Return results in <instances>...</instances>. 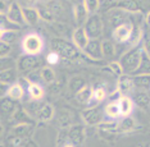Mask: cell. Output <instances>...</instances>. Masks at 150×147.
<instances>
[{"mask_svg":"<svg viewBox=\"0 0 150 147\" xmlns=\"http://www.w3.org/2000/svg\"><path fill=\"white\" fill-rule=\"evenodd\" d=\"M142 50L141 47L135 46L131 50L126 51L123 55L119 59V64H121L123 73L126 74H135L136 69L140 65V61H141V56H142Z\"/></svg>","mask_w":150,"mask_h":147,"instance_id":"cell-1","label":"cell"},{"mask_svg":"<svg viewBox=\"0 0 150 147\" xmlns=\"http://www.w3.org/2000/svg\"><path fill=\"white\" fill-rule=\"evenodd\" d=\"M50 46H52V50L57 51L60 56L69 60L76 59L78 56V51H80L74 46V44L68 42L64 39H53L52 42H50Z\"/></svg>","mask_w":150,"mask_h":147,"instance_id":"cell-2","label":"cell"},{"mask_svg":"<svg viewBox=\"0 0 150 147\" xmlns=\"http://www.w3.org/2000/svg\"><path fill=\"white\" fill-rule=\"evenodd\" d=\"M22 50L27 55H39L44 50V40L39 33H28L22 40Z\"/></svg>","mask_w":150,"mask_h":147,"instance_id":"cell-3","label":"cell"},{"mask_svg":"<svg viewBox=\"0 0 150 147\" xmlns=\"http://www.w3.org/2000/svg\"><path fill=\"white\" fill-rule=\"evenodd\" d=\"M83 27H85V30H86L87 36L90 37V40H94V39H99V37L101 36L104 25H103L101 18L98 14H90L87 20L85 22Z\"/></svg>","mask_w":150,"mask_h":147,"instance_id":"cell-4","label":"cell"},{"mask_svg":"<svg viewBox=\"0 0 150 147\" xmlns=\"http://www.w3.org/2000/svg\"><path fill=\"white\" fill-rule=\"evenodd\" d=\"M132 26L131 22H126L123 25H119L117 27L113 28V32H112V36H113V40L118 44H125L129 40V36L132 33Z\"/></svg>","mask_w":150,"mask_h":147,"instance_id":"cell-5","label":"cell"},{"mask_svg":"<svg viewBox=\"0 0 150 147\" xmlns=\"http://www.w3.org/2000/svg\"><path fill=\"white\" fill-rule=\"evenodd\" d=\"M108 10H109L107 13L108 22L112 27H117L119 25H123V23L128 22L129 15H131V13H127V12H125V10L118 9V8H112Z\"/></svg>","mask_w":150,"mask_h":147,"instance_id":"cell-6","label":"cell"},{"mask_svg":"<svg viewBox=\"0 0 150 147\" xmlns=\"http://www.w3.org/2000/svg\"><path fill=\"white\" fill-rule=\"evenodd\" d=\"M6 18L11 20L12 23L22 27L26 25L25 17H23V12H22V6L19 5V3H12L11 6H9L8 12H6Z\"/></svg>","mask_w":150,"mask_h":147,"instance_id":"cell-7","label":"cell"},{"mask_svg":"<svg viewBox=\"0 0 150 147\" xmlns=\"http://www.w3.org/2000/svg\"><path fill=\"white\" fill-rule=\"evenodd\" d=\"M85 137H86V131H85L83 125L76 124L68 129V139H69L72 147L81 146L85 141Z\"/></svg>","mask_w":150,"mask_h":147,"instance_id":"cell-8","label":"cell"},{"mask_svg":"<svg viewBox=\"0 0 150 147\" xmlns=\"http://www.w3.org/2000/svg\"><path fill=\"white\" fill-rule=\"evenodd\" d=\"M82 119L87 125H98L103 120V110L100 108H88L82 111Z\"/></svg>","mask_w":150,"mask_h":147,"instance_id":"cell-9","label":"cell"},{"mask_svg":"<svg viewBox=\"0 0 150 147\" xmlns=\"http://www.w3.org/2000/svg\"><path fill=\"white\" fill-rule=\"evenodd\" d=\"M39 65H40V59L37 58V55H27V54H25L22 58H19L18 64H17L18 70L23 72V73L36 69Z\"/></svg>","mask_w":150,"mask_h":147,"instance_id":"cell-10","label":"cell"},{"mask_svg":"<svg viewBox=\"0 0 150 147\" xmlns=\"http://www.w3.org/2000/svg\"><path fill=\"white\" fill-rule=\"evenodd\" d=\"M72 41H73L74 46H76L80 51H83L85 50V47H86V45L88 44V41H90V37L87 36L86 30H85L83 26L77 27V28L73 31V33H72Z\"/></svg>","mask_w":150,"mask_h":147,"instance_id":"cell-11","label":"cell"},{"mask_svg":"<svg viewBox=\"0 0 150 147\" xmlns=\"http://www.w3.org/2000/svg\"><path fill=\"white\" fill-rule=\"evenodd\" d=\"M117 90L121 92L123 96H128L129 94H132L135 90V83H134V79L131 77H128L127 74H122L119 76V79H118V84H117Z\"/></svg>","mask_w":150,"mask_h":147,"instance_id":"cell-12","label":"cell"},{"mask_svg":"<svg viewBox=\"0 0 150 147\" xmlns=\"http://www.w3.org/2000/svg\"><path fill=\"white\" fill-rule=\"evenodd\" d=\"M112 8L122 9L127 13H131V14L141 10V8H140V0H118L117 3H114Z\"/></svg>","mask_w":150,"mask_h":147,"instance_id":"cell-13","label":"cell"},{"mask_svg":"<svg viewBox=\"0 0 150 147\" xmlns=\"http://www.w3.org/2000/svg\"><path fill=\"white\" fill-rule=\"evenodd\" d=\"M83 53L87 56H90L91 59H98V60L101 59L103 58V54H101V42H99L98 39L90 40L86 47H85Z\"/></svg>","mask_w":150,"mask_h":147,"instance_id":"cell-14","label":"cell"},{"mask_svg":"<svg viewBox=\"0 0 150 147\" xmlns=\"http://www.w3.org/2000/svg\"><path fill=\"white\" fill-rule=\"evenodd\" d=\"M16 109H17V104L14 102V100H12L8 96L4 97L3 100H0V118L9 119Z\"/></svg>","mask_w":150,"mask_h":147,"instance_id":"cell-15","label":"cell"},{"mask_svg":"<svg viewBox=\"0 0 150 147\" xmlns=\"http://www.w3.org/2000/svg\"><path fill=\"white\" fill-rule=\"evenodd\" d=\"M36 118L39 119L40 122H49L52 120L54 118V115H55V111H54V108L52 104H42L41 106L36 110L35 113Z\"/></svg>","mask_w":150,"mask_h":147,"instance_id":"cell-16","label":"cell"},{"mask_svg":"<svg viewBox=\"0 0 150 147\" xmlns=\"http://www.w3.org/2000/svg\"><path fill=\"white\" fill-rule=\"evenodd\" d=\"M22 12H23L25 20H26V25L35 26L36 23L39 22V19L41 18L40 13H39V9L35 8V6H26V8H22Z\"/></svg>","mask_w":150,"mask_h":147,"instance_id":"cell-17","label":"cell"},{"mask_svg":"<svg viewBox=\"0 0 150 147\" xmlns=\"http://www.w3.org/2000/svg\"><path fill=\"white\" fill-rule=\"evenodd\" d=\"M32 132V124L28 122L17 123L14 127L12 128V136H18V137H28Z\"/></svg>","mask_w":150,"mask_h":147,"instance_id":"cell-18","label":"cell"},{"mask_svg":"<svg viewBox=\"0 0 150 147\" xmlns=\"http://www.w3.org/2000/svg\"><path fill=\"white\" fill-rule=\"evenodd\" d=\"M118 105H119V110H121L122 117H127V115H129L132 113V110H134V106H135L134 100L128 96H123V95L119 97Z\"/></svg>","mask_w":150,"mask_h":147,"instance_id":"cell-19","label":"cell"},{"mask_svg":"<svg viewBox=\"0 0 150 147\" xmlns=\"http://www.w3.org/2000/svg\"><path fill=\"white\" fill-rule=\"evenodd\" d=\"M73 15H74V20H76L78 27H80V26H82L83 22H86L90 14L87 13V10L85 9L82 1H81L73 6Z\"/></svg>","mask_w":150,"mask_h":147,"instance_id":"cell-20","label":"cell"},{"mask_svg":"<svg viewBox=\"0 0 150 147\" xmlns=\"http://www.w3.org/2000/svg\"><path fill=\"white\" fill-rule=\"evenodd\" d=\"M104 111H105L104 114L107 115L109 119H112V120H118V119L122 117V115H121V110H119L118 101H110L109 104H107Z\"/></svg>","mask_w":150,"mask_h":147,"instance_id":"cell-21","label":"cell"},{"mask_svg":"<svg viewBox=\"0 0 150 147\" xmlns=\"http://www.w3.org/2000/svg\"><path fill=\"white\" fill-rule=\"evenodd\" d=\"M27 92L31 100H42L44 97V88L36 82H30L28 81V87H27Z\"/></svg>","mask_w":150,"mask_h":147,"instance_id":"cell-22","label":"cell"},{"mask_svg":"<svg viewBox=\"0 0 150 147\" xmlns=\"http://www.w3.org/2000/svg\"><path fill=\"white\" fill-rule=\"evenodd\" d=\"M136 123H135V119L132 117H122V119L119 120V123L117 124V128H118V133H126V132H129L135 128Z\"/></svg>","mask_w":150,"mask_h":147,"instance_id":"cell-23","label":"cell"},{"mask_svg":"<svg viewBox=\"0 0 150 147\" xmlns=\"http://www.w3.org/2000/svg\"><path fill=\"white\" fill-rule=\"evenodd\" d=\"M23 95H25V90H23L22 84L21 83H12L8 88L6 96L11 97L12 100H14V101H18L23 97Z\"/></svg>","mask_w":150,"mask_h":147,"instance_id":"cell-24","label":"cell"},{"mask_svg":"<svg viewBox=\"0 0 150 147\" xmlns=\"http://www.w3.org/2000/svg\"><path fill=\"white\" fill-rule=\"evenodd\" d=\"M91 94H93V88L88 84H85L80 91L76 92V100L80 104H88L91 100Z\"/></svg>","mask_w":150,"mask_h":147,"instance_id":"cell-25","label":"cell"},{"mask_svg":"<svg viewBox=\"0 0 150 147\" xmlns=\"http://www.w3.org/2000/svg\"><path fill=\"white\" fill-rule=\"evenodd\" d=\"M16 78H17V70L13 67L4 70H0V82H3V83L12 84L16 82Z\"/></svg>","mask_w":150,"mask_h":147,"instance_id":"cell-26","label":"cell"},{"mask_svg":"<svg viewBox=\"0 0 150 147\" xmlns=\"http://www.w3.org/2000/svg\"><path fill=\"white\" fill-rule=\"evenodd\" d=\"M115 45L112 41L109 40H104L101 42V54H103V58L105 59H112L115 55Z\"/></svg>","mask_w":150,"mask_h":147,"instance_id":"cell-27","label":"cell"},{"mask_svg":"<svg viewBox=\"0 0 150 147\" xmlns=\"http://www.w3.org/2000/svg\"><path fill=\"white\" fill-rule=\"evenodd\" d=\"M134 104L137 105L140 108H148L150 104V95L148 92L142 91V92H137V94L134 95Z\"/></svg>","mask_w":150,"mask_h":147,"instance_id":"cell-28","label":"cell"},{"mask_svg":"<svg viewBox=\"0 0 150 147\" xmlns=\"http://www.w3.org/2000/svg\"><path fill=\"white\" fill-rule=\"evenodd\" d=\"M135 74H150V56L145 51H142L141 61H140V65L136 69Z\"/></svg>","mask_w":150,"mask_h":147,"instance_id":"cell-29","label":"cell"},{"mask_svg":"<svg viewBox=\"0 0 150 147\" xmlns=\"http://www.w3.org/2000/svg\"><path fill=\"white\" fill-rule=\"evenodd\" d=\"M135 83V87L148 88L150 87V74H136V77L132 78Z\"/></svg>","mask_w":150,"mask_h":147,"instance_id":"cell-30","label":"cell"},{"mask_svg":"<svg viewBox=\"0 0 150 147\" xmlns=\"http://www.w3.org/2000/svg\"><path fill=\"white\" fill-rule=\"evenodd\" d=\"M142 37H144V35H142V30L140 28V27H134L132 28V33L131 36H129V44H131L132 47L135 46H139V44L142 41Z\"/></svg>","mask_w":150,"mask_h":147,"instance_id":"cell-31","label":"cell"},{"mask_svg":"<svg viewBox=\"0 0 150 147\" xmlns=\"http://www.w3.org/2000/svg\"><path fill=\"white\" fill-rule=\"evenodd\" d=\"M40 77H41V79L44 82H46V83H54V82H55V78H57L55 72L49 67L42 68L41 72H40Z\"/></svg>","mask_w":150,"mask_h":147,"instance_id":"cell-32","label":"cell"},{"mask_svg":"<svg viewBox=\"0 0 150 147\" xmlns=\"http://www.w3.org/2000/svg\"><path fill=\"white\" fill-rule=\"evenodd\" d=\"M82 4L88 14H95L96 10H99V8L101 6L100 0H82Z\"/></svg>","mask_w":150,"mask_h":147,"instance_id":"cell-33","label":"cell"},{"mask_svg":"<svg viewBox=\"0 0 150 147\" xmlns=\"http://www.w3.org/2000/svg\"><path fill=\"white\" fill-rule=\"evenodd\" d=\"M98 128L103 133H118L117 123L114 122H107V123H99Z\"/></svg>","mask_w":150,"mask_h":147,"instance_id":"cell-34","label":"cell"},{"mask_svg":"<svg viewBox=\"0 0 150 147\" xmlns=\"http://www.w3.org/2000/svg\"><path fill=\"white\" fill-rule=\"evenodd\" d=\"M105 98H107V92H105V90L101 87H98V88H95V90H93L90 101H94V102H96V104H99V102L104 101Z\"/></svg>","mask_w":150,"mask_h":147,"instance_id":"cell-35","label":"cell"},{"mask_svg":"<svg viewBox=\"0 0 150 147\" xmlns=\"http://www.w3.org/2000/svg\"><path fill=\"white\" fill-rule=\"evenodd\" d=\"M85 84H86V82H85L83 78H81V77H73V78H71V81H69V90L73 91L74 94H76V92L80 91L81 88L85 86Z\"/></svg>","mask_w":150,"mask_h":147,"instance_id":"cell-36","label":"cell"},{"mask_svg":"<svg viewBox=\"0 0 150 147\" xmlns=\"http://www.w3.org/2000/svg\"><path fill=\"white\" fill-rule=\"evenodd\" d=\"M0 28L5 30V31H14V30H19L21 27L12 23L11 20L6 18V15L0 14Z\"/></svg>","mask_w":150,"mask_h":147,"instance_id":"cell-37","label":"cell"},{"mask_svg":"<svg viewBox=\"0 0 150 147\" xmlns=\"http://www.w3.org/2000/svg\"><path fill=\"white\" fill-rule=\"evenodd\" d=\"M73 122V118L72 115H71L69 111H62L59 114V123L60 125L64 128V127H68V125H71Z\"/></svg>","mask_w":150,"mask_h":147,"instance_id":"cell-38","label":"cell"},{"mask_svg":"<svg viewBox=\"0 0 150 147\" xmlns=\"http://www.w3.org/2000/svg\"><path fill=\"white\" fill-rule=\"evenodd\" d=\"M57 145L58 146H72L69 139H68V131H63L59 133L58 139H57Z\"/></svg>","mask_w":150,"mask_h":147,"instance_id":"cell-39","label":"cell"},{"mask_svg":"<svg viewBox=\"0 0 150 147\" xmlns=\"http://www.w3.org/2000/svg\"><path fill=\"white\" fill-rule=\"evenodd\" d=\"M46 61L49 64H52V65H55V64H58L60 61V55L57 53V51L52 50L49 54L46 55Z\"/></svg>","mask_w":150,"mask_h":147,"instance_id":"cell-40","label":"cell"},{"mask_svg":"<svg viewBox=\"0 0 150 147\" xmlns=\"http://www.w3.org/2000/svg\"><path fill=\"white\" fill-rule=\"evenodd\" d=\"M39 13H40V17H41L42 19H45V20H53L55 17H54V14L52 13V10H50L47 6H44V8L41 9H39Z\"/></svg>","mask_w":150,"mask_h":147,"instance_id":"cell-41","label":"cell"},{"mask_svg":"<svg viewBox=\"0 0 150 147\" xmlns=\"http://www.w3.org/2000/svg\"><path fill=\"white\" fill-rule=\"evenodd\" d=\"M12 46L11 44H6L4 41H0V58H5L11 54Z\"/></svg>","mask_w":150,"mask_h":147,"instance_id":"cell-42","label":"cell"},{"mask_svg":"<svg viewBox=\"0 0 150 147\" xmlns=\"http://www.w3.org/2000/svg\"><path fill=\"white\" fill-rule=\"evenodd\" d=\"M109 68H110V70L113 72V73L118 74V76H122V74H123V69H122L119 61H112V63L109 64Z\"/></svg>","mask_w":150,"mask_h":147,"instance_id":"cell-43","label":"cell"},{"mask_svg":"<svg viewBox=\"0 0 150 147\" xmlns=\"http://www.w3.org/2000/svg\"><path fill=\"white\" fill-rule=\"evenodd\" d=\"M13 67V60L9 59V58H0V70L8 69V68Z\"/></svg>","mask_w":150,"mask_h":147,"instance_id":"cell-44","label":"cell"},{"mask_svg":"<svg viewBox=\"0 0 150 147\" xmlns=\"http://www.w3.org/2000/svg\"><path fill=\"white\" fill-rule=\"evenodd\" d=\"M142 42H144V49L142 50L150 56V31L148 32V35H145L142 37Z\"/></svg>","mask_w":150,"mask_h":147,"instance_id":"cell-45","label":"cell"},{"mask_svg":"<svg viewBox=\"0 0 150 147\" xmlns=\"http://www.w3.org/2000/svg\"><path fill=\"white\" fill-rule=\"evenodd\" d=\"M14 40H16V33H14V31H6L1 41H4V42H6V44H11V42H13Z\"/></svg>","mask_w":150,"mask_h":147,"instance_id":"cell-46","label":"cell"},{"mask_svg":"<svg viewBox=\"0 0 150 147\" xmlns=\"http://www.w3.org/2000/svg\"><path fill=\"white\" fill-rule=\"evenodd\" d=\"M12 3H9L8 0H0V14L5 15L6 12H8L9 6H11Z\"/></svg>","mask_w":150,"mask_h":147,"instance_id":"cell-47","label":"cell"},{"mask_svg":"<svg viewBox=\"0 0 150 147\" xmlns=\"http://www.w3.org/2000/svg\"><path fill=\"white\" fill-rule=\"evenodd\" d=\"M39 1L40 0H19V4H22V8H26V6H35Z\"/></svg>","mask_w":150,"mask_h":147,"instance_id":"cell-48","label":"cell"},{"mask_svg":"<svg viewBox=\"0 0 150 147\" xmlns=\"http://www.w3.org/2000/svg\"><path fill=\"white\" fill-rule=\"evenodd\" d=\"M8 88H9V84L0 82V98L6 96V94H8Z\"/></svg>","mask_w":150,"mask_h":147,"instance_id":"cell-49","label":"cell"},{"mask_svg":"<svg viewBox=\"0 0 150 147\" xmlns=\"http://www.w3.org/2000/svg\"><path fill=\"white\" fill-rule=\"evenodd\" d=\"M121 96H122V94L117 90V91H114L113 94L110 95V96H109V100H110V101H118V100H119V97H121Z\"/></svg>","mask_w":150,"mask_h":147,"instance_id":"cell-50","label":"cell"},{"mask_svg":"<svg viewBox=\"0 0 150 147\" xmlns=\"http://www.w3.org/2000/svg\"><path fill=\"white\" fill-rule=\"evenodd\" d=\"M145 25L148 26V27H150V12L146 14V17H145Z\"/></svg>","mask_w":150,"mask_h":147,"instance_id":"cell-51","label":"cell"},{"mask_svg":"<svg viewBox=\"0 0 150 147\" xmlns=\"http://www.w3.org/2000/svg\"><path fill=\"white\" fill-rule=\"evenodd\" d=\"M5 32H6V31H5V30L0 28V41H1V40H3V37H4V35H5Z\"/></svg>","mask_w":150,"mask_h":147,"instance_id":"cell-52","label":"cell"},{"mask_svg":"<svg viewBox=\"0 0 150 147\" xmlns=\"http://www.w3.org/2000/svg\"><path fill=\"white\" fill-rule=\"evenodd\" d=\"M3 133H4V127H3V125L0 124V136H1Z\"/></svg>","mask_w":150,"mask_h":147,"instance_id":"cell-53","label":"cell"},{"mask_svg":"<svg viewBox=\"0 0 150 147\" xmlns=\"http://www.w3.org/2000/svg\"><path fill=\"white\" fill-rule=\"evenodd\" d=\"M69 1H74V0H69Z\"/></svg>","mask_w":150,"mask_h":147,"instance_id":"cell-54","label":"cell"}]
</instances>
